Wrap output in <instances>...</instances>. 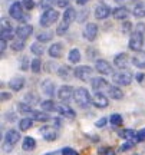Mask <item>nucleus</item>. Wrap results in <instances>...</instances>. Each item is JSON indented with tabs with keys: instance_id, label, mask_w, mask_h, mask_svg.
Listing matches in <instances>:
<instances>
[{
	"instance_id": "25",
	"label": "nucleus",
	"mask_w": 145,
	"mask_h": 155,
	"mask_svg": "<svg viewBox=\"0 0 145 155\" xmlns=\"http://www.w3.org/2000/svg\"><path fill=\"white\" fill-rule=\"evenodd\" d=\"M23 86H25V78H22V76L13 78L10 82H9V88H10L12 91H15V92L22 91Z\"/></svg>"
},
{
	"instance_id": "46",
	"label": "nucleus",
	"mask_w": 145,
	"mask_h": 155,
	"mask_svg": "<svg viewBox=\"0 0 145 155\" xmlns=\"http://www.w3.org/2000/svg\"><path fill=\"white\" fill-rule=\"evenodd\" d=\"M22 5L25 7V10H32L35 6H36L33 0H22Z\"/></svg>"
},
{
	"instance_id": "50",
	"label": "nucleus",
	"mask_w": 145,
	"mask_h": 155,
	"mask_svg": "<svg viewBox=\"0 0 145 155\" xmlns=\"http://www.w3.org/2000/svg\"><path fill=\"white\" fill-rule=\"evenodd\" d=\"M135 79H137V82L140 83V85H145V73L144 72H140L135 75Z\"/></svg>"
},
{
	"instance_id": "47",
	"label": "nucleus",
	"mask_w": 145,
	"mask_h": 155,
	"mask_svg": "<svg viewBox=\"0 0 145 155\" xmlns=\"http://www.w3.org/2000/svg\"><path fill=\"white\" fill-rule=\"evenodd\" d=\"M61 154L62 155H79L78 151H75L73 148H69V147H66V148H62Z\"/></svg>"
},
{
	"instance_id": "53",
	"label": "nucleus",
	"mask_w": 145,
	"mask_h": 155,
	"mask_svg": "<svg viewBox=\"0 0 145 155\" xmlns=\"http://www.w3.org/2000/svg\"><path fill=\"white\" fill-rule=\"evenodd\" d=\"M6 49H7V40L0 39V55H2V56L5 55V50Z\"/></svg>"
},
{
	"instance_id": "59",
	"label": "nucleus",
	"mask_w": 145,
	"mask_h": 155,
	"mask_svg": "<svg viewBox=\"0 0 145 155\" xmlns=\"http://www.w3.org/2000/svg\"><path fill=\"white\" fill-rule=\"evenodd\" d=\"M115 3H124V2H127V0H114Z\"/></svg>"
},
{
	"instance_id": "17",
	"label": "nucleus",
	"mask_w": 145,
	"mask_h": 155,
	"mask_svg": "<svg viewBox=\"0 0 145 155\" xmlns=\"http://www.w3.org/2000/svg\"><path fill=\"white\" fill-rule=\"evenodd\" d=\"M63 50H65L63 43H61V42H56V43L50 45L48 53H49L50 58H53V59H59V58H62V55H63Z\"/></svg>"
},
{
	"instance_id": "41",
	"label": "nucleus",
	"mask_w": 145,
	"mask_h": 155,
	"mask_svg": "<svg viewBox=\"0 0 145 155\" xmlns=\"http://www.w3.org/2000/svg\"><path fill=\"white\" fill-rule=\"evenodd\" d=\"M109 122H111L114 127H119L122 124V116L119 115V114H112L111 118H109Z\"/></svg>"
},
{
	"instance_id": "44",
	"label": "nucleus",
	"mask_w": 145,
	"mask_h": 155,
	"mask_svg": "<svg viewBox=\"0 0 145 155\" xmlns=\"http://www.w3.org/2000/svg\"><path fill=\"white\" fill-rule=\"evenodd\" d=\"M131 30H132V25H131V22H128V20L122 22V33L124 35H129V33H132Z\"/></svg>"
},
{
	"instance_id": "14",
	"label": "nucleus",
	"mask_w": 145,
	"mask_h": 155,
	"mask_svg": "<svg viewBox=\"0 0 145 155\" xmlns=\"http://www.w3.org/2000/svg\"><path fill=\"white\" fill-rule=\"evenodd\" d=\"M98 26H96V23H88L86 26H85V30H84V38L88 40V42H94L98 38Z\"/></svg>"
},
{
	"instance_id": "28",
	"label": "nucleus",
	"mask_w": 145,
	"mask_h": 155,
	"mask_svg": "<svg viewBox=\"0 0 145 155\" xmlns=\"http://www.w3.org/2000/svg\"><path fill=\"white\" fill-rule=\"evenodd\" d=\"M29 118H32L33 121H38V122H48L50 119L49 114H46V112H39V111H33Z\"/></svg>"
},
{
	"instance_id": "29",
	"label": "nucleus",
	"mask_w": 145,
	"mask_h": 155,
	"mask_svg": "<svg viewBox=\"0 0 145 155\" xmlns=\"http://www.w3.org/2000/svg\"><path fill=\"white\" fill-rule=\"evenodd\" d=\"M132 15H134L137 19H141V17L145 16V5L142 2L135 3V6L132 7Z\"/></svg>"
},
{
	"instance_id": "52",
	"label": "nucleus",
	"mask_w": 145,
	"mask_h": 155,
	"mask_svg": "<svg viewBox=\"0 0 145 155\" xmlns=\"http://www.w3.org/2000/svg\"><path fill=\"white\" fill-rule=\"evenodd\" d=\"M88 13H89V12L86 10V9H84V10L81 12V15L78 16V22L79 23H84V20L86 19V17H88Z\"/></svg>"
},
{
	"instance_id": "8",
	"label": "nucleus",
	"mask_w": 145,
	"mask_h": 155,
	"mask_svg": "<svg viewBox=\"0 0 145 155\" xmlns=\"http://www.w3.org/2000/svg\"><path fill=\"white\" fill-rule=\"evenodd\" d=\"M75 91L76 89H73L72 86H69V85H63L61 88L58 89V98L61 101L62 104H68V102H71L72 99H75Z\"/></svg>"
},
{
	"instance_id": "4",
	"label": "nucleus",
	"mask_w": 145,
	"mask_h": 155,
	"mask_svg": "<svg viewBox=\"0 0 145 155\" xmlns=\"http://www.w3.org/2000/svg\"><path fill=\"white\" fill-rule=\"evenodd\" d=\"M59 19V12L55 10V9H49L42 13V16L39 19V23L42 28H50L52 25H55Z\"/></svg>"
},
{
	"instance_id": "32",
	"label": "nucleus",
	"mask_w": 145,
	"mask_h": 155,
	"mask_svg": "<svg viewBox=\"0 0 145 155\" xmlns=\"http://www.w3.org/2000/svg\"><path fill=\"white\" fill-rule=\"evenodd\" d=\"M0 33L3 40H13L16 36V30H13V28H2Z\"/></svg>"
},
{
	"instance_id": "24",
	"label": "nucleus",
	"mask_w": 145,
	"mask_h": 155,
	"mask_svg": "<svg viewBox=\"0 0 145 155\" xmlns=\"http://www.w3.org/2000/svg\"><path fill=\"white\" fill-rule=\"evenodd\" d=\"M106 94H108V96H109L111 99H115V101H119L124 98L122 89L119 88V86H117V85H111Z\"/></svg>"
},
{
	"instance_id": "54",
	"label": "nucleus",
	"mask_w": 145,
	"mask_h": 155,
	"mask_svg": "<svg viewBox=\"0 0 145 155\" xmlns=\"http://www.w3.org/2000/svg\"><path fill=\"white\" fill-rule=\"evenodd\" d=\"M106 124H108V119H106V118H101V119L96 121L95 125H96V128H104Z\"/></svg>"
},
{
	"instance_id": "37",
	"label": "nucleus",
	"mask_w": 145,
	"mask_h": 155,
	"mask_svg": "<svg viewBox=\"0 0 145 155\" xmlns=\"http://www.w3.org/2000/svg\"><path fill=\"white\" fill-rule=\"evenodd\" d=\"M119 137L124 139H127V141H131V139L137 138V132H135L134 129H124L119 132Z\"/></svg>"
},
{
	"instance_id": "11",
	"label": "nucleus",
	"mask_w": 145,
	"mask_h": 155,
	"mask_svg": "<svg viewBox=\"0 0 145 155\" xmlns=\"http://www.w3.org/2000/svg\"><path fill=\"white\" fill-rule=\"evenodd\" d=\"M112 10L114 9H111L108 5H105V3H101V5H98L95 7V19L96 20H105V19H108V17L112 15Z\"/></svg>"
},
{
	"instance_id": "30",
	"label": "nucleus",
	"mask_w": 145,
	"mask_h": 155,
	"mask_svg": "<svg viewBox=\"0 0 145 155\" xmlns=\"http://www.w3.org/2000/svg\"><path fill=\"white\" fill-rule=\"evenodd\" d=\"M40 108L43 109V112H56L58 105H56L52 99H46V101H42V102H40Z\"/></svg>"
},
{
	"instance_id": "21",
	"label": "nucleus",
	"mask_w": 145,
	"mask_h": 155,
	"mask_svg": "<svg viewBox=\"0 0 145 155\" xmlns=\"http://www.w3.org/2000/svg\"><path fill=\"white\" fill-rule=\"evenodd\" d=\"M56 112H58L59 115H62V116H66V118H69V119H73V118L76 116V112L73 111L69 105H66V104H61V105H58Z\"/></svg>"
},
{
	"instance_id": "49",
	"label": "nucleus",
	"mask_w": 145,
	"mask_h": 155,
	"mask_svg": "<svg viewBox=\"0 0 145 155\" xmlns=\"http://www.w3.org/2000/svg\"><path fill=\"white\" fill-rule=\"evenodd\" d=\"M135 141H137V142H142V141H145V128H142L140 132H137V138H135Z\"/></svg>"
},
{
	"instance_id": "16",
	"label": "nucleus",
	"mask_w": 145,
	"mask_h": 155,
	"mask_svg": "<svg viewBox=\"0 0 145 155\" xmlns=\"http://www.w3.org/2000/svg\"><path fill=\"white\" fill-rule=\"evenodd\" d=\"M92 105L96 106V108H99V109H104L106 106L109 105V102H108V96L105 94H101V92H96L94 95V98H92Z\"/></svg>"
},
{
	"instance_id": "56",
	"label": "nucleus",
	"mask_w": 145,
	"mask_h": 155,
	"mask_svg": "<svg viewBox=\"0 0 145 155\" xmlns=\"http://www.w3.org/2000/svg\"><path fill=\"white\" fill-rule=\"evenodd\" d=\"M0 98H2V101L5 102V101H9V99H10L12 95L9 94V92H5V91H3V92H2V95H0Z\"/></svg>"
},
{
	"instance_id": "5",
	"label": "nucleus",
	"mask_w": 145,
	"mask_h": 155,
	"mask_svg": "<svg viewBox=\"0 0 145 155\" xmlns=\"http://www.w3.org/2000/svg\"><path fill=\"white\" fill-rule=\"evenodd\" d=\"M75 102L81 108H88L92 104V98H91L89 91L86 88H78L75 91Z\"/></svg>"
},
{
	"instance_id": "6",
	"label": "nucleus",
	"mask_w": 145,
	"mask_h": 155,
	"mask_svg": "<svg viewBox=\"0 0 145 155\" xmlns=\"http://www.w3.org/2000/svg\"><path fill=\"white\" fill-rule=\"evenodd\" d=\"M132 73L128 72V71H118L117 73L112 75V82L115 83L117 86H128L132 82Z\"/></svg>"
},
{
	"instance_id": "38",
	"label": "nucleus",
	"mask_w": 145,
	"mask_h": 155,
	"mask_svg": "<svg viewBox=\"0 0 145 155\" xmlns=\"http://www.w3.org/2000/svg\"><path fill=\"white\" fill-rule=\"evenodd\" d=\"M25 42H26V40H22V39L16 38L13 40V43H12L10 48L15 50V52H22V50L25 49Z\"/></svg>"
},
{
	"instance_id": "23",
	"label": "nucleus",
	"mask_w": 145,
	"mask_h": 155,
	"mask_svg": "<svg viewBox=\"0 0 145 155\" xmlns=\"http://www.w3.org/2000/svg\"><path fill=\"white\" fill-rule=\"evenodd\" d=\"M75 19H78V13H76V9H73V7H68L66 10L63 12V16H62V20L68 25H71V23L75 20Z\"/></svg>"
},
{
	"instance_id": "58",
	"label": "nucleus",
	"mask_w": 145,
	"mask_h": 155,
	"mask_svg": "<svg viewBox=\"0 0 145 155\" xmlns=\"http://www.w3.org/2000/svg\"><path fill=\"white\" fill-rule=\"evenodd\" d=\"M61 152V151H53V152H49V154H46V155H58Z\"/></svg>"
},
{
	"instance_id": "1",
	"label": "nucleus",
	"mask_w": 145,
	"mask_h": 155,
	"mask_svg": "<svg viewBox=\"0 0 145 155\" xmlns=\"http://www.w3.org/2000/svg\"><path fill=\"white\" fill-rule=\"evenodd\" d=\"M144 38H145V23L140 22L135 26L134 32L129 36V42H128V48L132 52H141L142 46H144Z\"/></svg>"
},
{
	"instance_id": "45",
	"label": "nucleus",
	"mask_w": 145,
	"mask_h": 155,
	"mask_svg": "<svg viewBox=\"0 0 145 155\" xmlns=\"http://www.w3.org/2000/svg\"><path fill=\"white\" fill-rule=\"evenodd\" d=\"M134 145H135V142H132V141H127L125 144L121 145V148H119V151H121V152L129 151V150H132V148H134Z\"/></svg>"
},
{
	"instance_id": "19",
	"label": "nucleus",
	"mask_w": 145,
	"mask_h": 155,
	"mask_svg": "<svg viewBox=\"0 0 145 155\" xmlns=\"http://www.w3.org/2000/svg\"><path fill=\"white\" fill-rule=\"evenodd\" d=\"M42 91H43V94L46 96H49V99H52V96H55L56 92V86H55V82L53 81H50V79H45L43 82H42Z\"/></svg>"
},
{
	"instance_id": "9",
	"label": "nucleus",
	"mask_w": 145,
	"mask_h": 155,
	"mask_svg": "<svg viewBox=\"0 0 145 155\" xmlns=\"http://www.w3.org/2000/svg\"><path fill=\"white\" fill-rule=\"evenodd\" d=\"M40 135L43 137L45 141L48 142H53L58 139V128L56 127H52V125H45V127H42L39 129Z\"/></svg>"
},
{
	"instance_id": "13",
	"label": "nucleus",
	"mask_w": 145,
	"mask_h": 155,
	"mask_svg": "<svg viewBox=\"0 0 145 155\" xmlns=\"http://www.w3.org/2000/svg\"><path fill=\"white\" fill-rule=\"evenodd\" d=\"M33 33V26L32 25H28V23H25V25H20V26H17L16 29V38L22 39V40H26L32 36Z\"/></svg>"
},
{
	"instance_id": "39",
	"label": "nucleus",
	"mask_w": 145,
	"mask_h": 155,
	"mask_svg": "<svg viewBox=\"0 0 145 155\" xmlns=\"http://www.w3.org/2000/svg\"><path fill=\"white\" fill-rule=\"evenodd\" d=\"M30 71L33 73H39L42 71V61H40V58H36L32 61V65H30Z\"/></svg>"
},
{
	"instance_id": "3",
	"label": "nucleus",
	"mask_w": 145,
	"mask_h": 155,
	"mask_svg": "<svg viewBox=\"0 0 145 155\" xmlns=\"http://www.w3.org/2000/svg\"><path fill=\"white\" fill-rule=\"evenodd\" d=\"M19 141H20V132L16 131V129H9L5 137V141H3L2 148H3L5 152H10V151L13 150V147H16V144Z\"/></svg>"
},
{
	"instance_id": "15",
	"label": "nucleus",
	"mask_w": 145,
	"mask_h": 155,
	"mask_svg": "<svg viewBox=\"0 0 145 155\" xmlns=\"http://www.w3.org/2000/svg\"><path fill=\"white\" fill-rule=\"evenodd\" d=\"M114 65H115V68H118L119 71H125L129 65V56L127 55L125 52L118 53V55L114 58Z\"/></svg>"
},
{
	"instance_id": "2",
	"label": "nucleus",
	"mask_w": 145,
	"mask_h": 155,
	"mask_svg": "<svg viewBox=\"0 0 145 155\" xmlns=\"http://www.w3.org/2000/svg\"><path fill=\"white\" fill-rule=\"evenodd\" d=\"M25 7L20 2H13L9 7V16L13 19V20H16V22H22L23 25L28 22L29 16L25 15V10H23Z\"/></svg>"
},
{
	"instance_id": "18",
	"label": "nucleus",
	"mask_w": 145,
	"mask_h": 155,
	"mask_svg": "<svg viewBox=\"0 0 145 155\" xmlns=\"http://www.w3.org/2000/svg\"><path fill=\"white\" fill-rule=\"evenodd\" d=\"M56 72H58V76L62 78L63 81H69L72 76H75V69H72L69 65H61Z\"/></svg>"
},
{
	"instance_id": "40",
	"label": "nucleus",
	"mask_w": 145,
	"mask_h": 155,
	"mask_svg": "<svg viewBox=\"0 0 145 155\" xmlns=\"http://www.w3.org/2000/svg\"><path fill=\"white\" fill-rule=\"evenodd\" d=\"M69 26H71V25H68V23H65V22H61L58 25V28H56V35H58V36L66 35V32L69 30Z\"/></svg>"
},
{
	"instance_id": "35",
	"label": "nucleus",
	"mask_w": 145,
	"mask_h": 155,
	"mask_svg": "<svg viewBox=\"0 0 145 155\" xmlns=\"http://www.w3.org/2000/svg\"><path fill=\"white\" fill-rule=\"evenodd\" d=\"M32 127H33V119L29 118V116H26V118H23V119L19 121V129L20 131H28Z\"/></svg>"
},
{
	"instance_id": "27",
	"label": "nucleus",
	"mask_w": 145,
	"mask_h": 155,
	"mask_svg": "<svg viewBox=\"0 0 145 155\" xmlns=\"http://www.w3.org/2000/svg\"><path fill=\"white\" fill-rule=\"evenodd\" d=\"M23 102L30 106H33V105H36V104H39L40 98H39V95L35 94V92H28V94L25 95V98H23Z\"/></svg>"
},
{
	"instance_id": "22",
	"label": "nucleus",
	"mask_w": 145,
	"mask_h": 155,
	"mask_svg": "<svg viewBox=\"0 0 145 155\" xmlns=\"http://www.w3.org/2000/svg\"><path fill=\"white\" fill-rule=\"evenodd\" d=\"M131 62H132V65H134L135 68H138V69H145V52H137L134 56H132V59H131Z\"/></svg>"
},
{
	"instance_id": "43",
	"label": "nucleus",
	"mask_w": 145,
	"mask_h": 155,
	"mask_svg": "<svg viewBox=\"0 0 145 155\" xmlns=\"http://www.w3.org/2000/svg\"><path fill=\"white\" fill-rule=\"evenodd\" d=\"M30 65H32V62H29V58H28V56H23L22 61H20V71L26 72Z\"/></svg>"
},
{
	"instance_id": "26",
	"label": "nucleus",
	"mask_w": 145,
	"mask_h": 155,
	"mask_svg": "<svg viewBox=\"0 0 145 155\" xmlns=\"http://www.w3.org/2000/svg\"><path fill=\"white\" fill-rule=\"evenodd\" d=\"M52 39H53V32H50V30L39 32L36 35V42H39V43H48Z\"/></svg>"
},
{
	"instance_id": "7",
	"label": "nucleus",
	"mask_w": 145,
	"mask_h": 155,
	"mask_svg": "<svg viewBox=\"0 0 145 155\" xmlns=\"http://www.w3.org/2000/svg\"><path fill=\"white\" fill-rule=\"evenodd\" d=\"M75 78L82 81V82H88L94 79V69L88 65H82V66L75 68Z\"/></svg>"
},
{
	"instance_id": "36",
	"label": "nucleus",
	"mask_w": 145,
	"mask_h": 155,
	"mask_svg": "<svg viewBox=\"0 0 145 155\" xmlns=\"http://www.w3.org/2000/svg\"><path fill=\"white\" fill-rule=\"evenodd\" d=\"M17 111L20 112V114H25V115H30L32 112L35 111L33 108L30 105H28V104H25V102H20V104H17Z\"/></svg>"
},
{
	"instance_id": "10",
	"label": "nucleus",
	"mask_w": 145,
	"mask_h": 155,
	"mask_svg": "<svg viewBox=\"0 0 145 155\" xmlns=\"http://www.w3.org/2000/svg\"><path fill=\"white\" fill-rule=\"evenodd\" d=\"M91 86L92 89L96 92H101V94H104V92H108V89H109V83L106 79H104L102 76H98V78H94L92 81H91Z\"/></svg>"
},
{
	"instance_id": "12",
	"label": "nucleus",
	"mask_w": 145,
	"mask_h": 155,
	"mask_svg": "<svg viewBox=\"0 0 145 155\" xmlns=\"http://www.w3.org/2000/svg\"><path fill=\"white\" fill-rule=\"evenodd\" d=\"M95 69L96 72H99L101 75H114V68L108 61L104 59H98L95 62Z\"/></svg>"
},
{
	"instance_id": "42",
	"label": "nucleus",
	"mask_w": 145,
	"mask_h": 155,
	"mask_svg": "<svg viewBox=\"0 0 145 155\" xmlns=\"http://www.w3.org/2000/svg\"><path fill=\"white\" fill-rule=\"evenodd\" d=\"M53 3H56V0H40L39 2V7L40 9H43V10H49V9H52V6H53Z\"/></svg>"
},
{
	"instance_id": "31",
	"label": "nucleus",
	"mask_w": 145,
	"mask_h": 155,
	"mask_svg": "<svg viewBox=\"0 0 145 155\" xmlns=\"http://www.w3.org/2000/svg\"><path fill=\"white\" fill-rule=\"evenodd\" d=\"M81 52H79V49H76V48H73V49L69 50V55H68V61L71 62V63H73V65H76V63H79L81 62Z\"/></svg>"
},
{
	"instance_id": "51",
	"label": "nucleus",
	"mask_w": 145,
	"mask_h": 155,
	"mask_svg": "<svg viewBox=\"0 0 145 155\" xmlns=\"http://www.w3.org/2000/svg\"><path fill=\"white\" fill-rule=\"evenodd\" d=\"M69 3H71V0H56V6L58 7H69Z\"/></svg>"
},
{
	"instance_id": "34",
	"label": "nucleus",
	"mask_w": 145,
	"mask_h": 155,
	"mask_svg": "<svg viewBox=\"0 0 145 155\" xmlns=\"http://www.w3.org/2000/svg\"><path fill=\"white\" fill-rule=\"evenodd\" d=\"M30 52H32L33 55H36L38 58H40V56L45 53V46L42 43H39V42H35V43H32V46H30Z\"/></svg>"
},
{
	"instance_id": "55",
	"label": "nucleus",
	"mask_w": 145,
	"mask_h": 155,
	"mask_svg": "<svg viewBox=\"0 0 145 155\" xmlns=\"http://www.w3.org/2000/svg\"><path fill=\"white\" fill-rule=\"evenodd\" d=\"M99 154L101 155H115V152H114L111 148H101Z\"/></svg>"
},
{
	"instance_id": "48",
	"label": "nucleus",
	"mask_w": 145,
	"mask_h": 155,
	"mask_svg": "<svg viewBox=\"0 0 145 155\" xmlns=\"http://www.w3.org/2000/svg\"><path fill=\"white\" fill-rule=\"evenodd\" d=\"M45 68H46V69H45L46 72L50 73V72H55V68H59V66H56L55 62H48V63L45 65Z\"/></svg>"
},
{
	"instance_id": "33",
	"label": "nucleus",
	"mask_w": 145,
	"mask_h": 155,
	"mask_svg": "<svg viewBox=\"0 0 145 155\" xmlns=\"http://www.w3.org/2000/svg\"><path fill=\"white\" fill-rule=\"evenodd\" d=\"M22 148H23V151H33L35 148H36V141H35V138L26 137L22 142Z\"/></svg>"
},
{
	"instance_id": "20",
	"label": "nucleus",
	"mask_w": 145,
	"mask_h": 155,
	"mask_svg": "<svg viewBox=\"0 0 145 155\" xmlns=\"http://www.w3.org/2000/svg\"><path fill=\"white\" fill-rule=\"evenodd\" d=\"M112 16H114L115 20H124V22H125L129 16L128 7H125V6H118V7H115V9L112 10Z\"/></svg>"
},
{
	"instance_id": "57",
	"label": "nucleus",
	"mask_w": 145,
	"mask_h": 155,
	"mask_svg": "<svg viewBox=\"0 0 145 155\" xmlns=\"http://www.w3.org/2000/svg\"><path fill=\"white\" fill-rule=\"evenodd\" d=\"M89 0H76V5H79V6H85L86 3H88Z\"/></svg>"
}]
</instances>
